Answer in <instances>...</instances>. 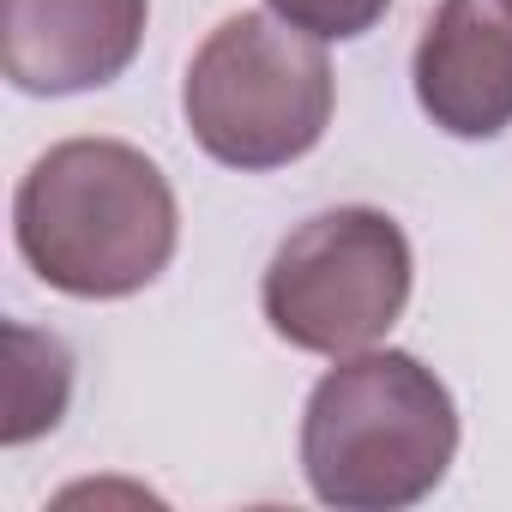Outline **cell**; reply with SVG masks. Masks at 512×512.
<instances>
[{"label":"cell","instance_id":"obj_7","mask_svg":"<svg viewBox=\"0 0 512 512\" xmlns=\"http://www.w3.org/2000/svg\"><path fill=\"white\" fill-rule=\"evenodd\" d=\"M7 350H13V368H7V422H0V440L25 446L67 416L73 356L55 332H31V326H7Z\"/></svg>","mask_w":512,"mask_h":512},{"label":"cell","instance_id":"obj_6","mask_svg":"<svg viewBox=\"0 0 512 512\" xmlns=\"http://www.w3.org/2000/svg\"><path fill=\"white\" fill-rule=\"evenodd\" d=\"M410 85L440 133L500 139L512 127V0H440Z\"/></svg>","mask_w":512,"mask_h":512},{"label":"cell","instance_id":"obj_3","mask_svg":"<svg viewBox=\"0 0 512 512\" xmlns=\"http://www.w3.org/2000/svg\"><path fill=\"white\" fill-rule=\"evenodd\" d=\"M338 79L326 43L278 13H229L187 61L181 115L223 169L266 175L308 157L332 127Z\"/></svg>","mask_w":512,"mask_h":512},{"label":"cell","instance_id":"obj_2","mask_svg":"<svg viewBox=\"0 0 512 512\" xmlns=\"http://www.w3.org/2000/svg\"><path fill=\"white\" fill-rule=\"evenodd\" d=\"M458 458V404L410 350H356L320 374L302 410V476L338 512H404Z\"/></svg>","mask_w":512,"mask_h":512},{"label":"cell","instance_id":"obj_1","mask_svg":"<svg viewBox=\"0 0 512 512\" xmlns=\"http://www.w3.org/2000/svg\"><path fill=\"white\" fill-rule=\"evenodd\" d=\"M13 235L49 290L121 302L169 272L181 211L169 175L139 145L61 139L25 169L13 193Z\"/></svg>","mask_w":512,"mask_h":512},{"label":"cell","instance_id":"obj_5","mask_svg":"<svg viewBox=\"0 0 512 512\" xmlns=\"http://www.w3.org/2000/svg\"><path fill=\"white\" fill-rule=\"evenodd\" d=\"M151 0H0V73L25 97L115 85L145 43Z\"/></svg>","mask_w":512,"mask_h":512},{"label":"cell","instance_id":"obj_4","mask_svg":"<svg viewBox=\"0 0 512 512\" xmlns=\"http://www.w3.org/2000/svg\"><path fill=\"white\" fill-rule=\"evenodd\" d=\"M416 284V253L398 217L380 205H332L296 223L260 278L266 326L308 356H356L374 350Z\"/></svg>","mask_w":512,"mask_h":512},{"label":"cell","instance_id":"obj_8","mask_svg":"<svg viewBox=\"0 0 512 512\" xmlns=\"http://www.w3.org/2000/svg\"><path fill=\"white\" fill-rule=\"evenodd\" d=\"M266 7L320 43H356L386 19L392 0H266Z\"/></svg>","mask_w":512,"mask_h":512}]
</instances>
